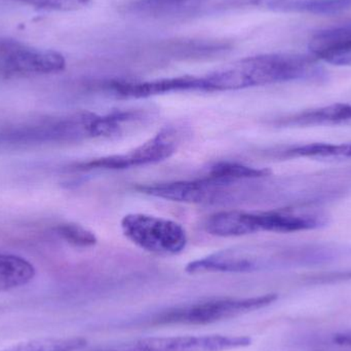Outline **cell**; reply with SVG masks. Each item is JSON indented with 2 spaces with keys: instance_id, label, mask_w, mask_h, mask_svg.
<instances>
[{
  "instance_id": "1",
  "label": "cell",
  "mask_w": 351,
  "mask_h": 351,
  "mask_svg": "<svg viewBox=\"0 0 351 351\" xmlns=\"http://www.w3.org/2000/svg\"><path fill=\"white\" fill-rule=\"evenodd\" d=\"M315 57L290 53L253 56L204 75L208 92L243 90L290 82H313L326 72Z\"/></svg>"
},
{
  "instance_id": "2",
  "label": "cell",
  "mask_w": 351,
  "mask_h": 351,
  "mask_svg": "<svg viewBox=\"0 0 351 351\" xmlns=\"http://www.w3.org/2000/svg\"><path fill=\"white\" fill-rule=\"evenodd\" d=\"M121 226L132 243L156 255H177L187 245L185 229L168 219L136 213L123 217Z\"/></svg>"
},
{
  "instance_id": "3",
  "label": "cell",
  "mask_w": 351,
  "mask_h": 351,
  "mask_svg": "<svg viewBox=\"0 0 351 351\" xmlns=\"http://www.w3.org/2000/svg\"><path fill=\"white\" fill-rule=\"evenodd\" d=\"M179 145V133L174 128H167L156 134L139 147L128 154H114L104 158H94L88 162H78L72 166L77 172L97 170H125L158 164L168 160L175 154Z\"/></svg>"
},
{
  "instance_id": "4",
  "label": "cell",
  "mask_w": 351,
  "mask_h": 351,
  "mask_svg": "<svg viewBox=\"0 0 351 351\" xmlns=\"http://www.w3.org/2000/svg\"><path fill=\"white\" fill-rule=\"evenodd\" d=\"M278 299L276 294L243 299H219L199 303L187 308L172 311L165 315L162 323L206 325L239 317L257 309L263 308Z\"/></svg>"
},
{
  "instance_id": "5",
  "label": "cell",
  "mask_w": 351,
  "mask_h": 351,
  "mask_svg": "<svg viewBox=\"0 0 351 351\" xmlns=\"http://www.w3.org/2000/svg\"><path fill=\"white\" fill-rule=\"evenodd\" d=\"M250 344L245 336H174L145 338L103 351H227Z\"/></svg>"
},
{
  "instance_id": "6",
  "label": "cell",
  "mask_w": 351,
  "mask_h": 351,
  "mask_svg": "<svg viewBox=\"0 0 351 351\" xmlns=\"http://www.w3.org/2000/svg\"><path fill=\"white\" fill-rule=\"evenodd\" d=\"M232 182L223 181L212 177L194 181H178L171 183L138 186L136 189L141 193L172 202L185 204H210L222 199L228 193Z\"/></svg>"
},
{
  "instance_id": "7",
  "label": "cell",
  "mask_w": 351,
  "mask_h": 351,
  "mask_svg": "<svg viewBox=\"0 0 351 351\" xmlns=\"http://www.w3.org/2000/svg\"><path fill=\"white\" fill-rule=\"evenodd\" d=\"M115 96L142 99L181 92H206L204 76H177L148 82H114L110 84Z\"/></svg>"
},
{
  "instance_id": "8",
  "label": "cell",
  "mask_w": 351,
  "mask_h": 351,
  "mask_svg": "<svg viewBox=\"0 0 351 351\" xmlns=\"http://www.w3.org/2000/svg\"><path fill=\"white\" fill-rule=\"evenodd\" d=\"M66 59L59 51L35 47H14L6 56V70L19 74H56L64 71Z\"/></svg>"
},
{
  "instance_id": "9",
  "label": "cell",
  "mask_w": 351,
  "mask_h": 351,
  "mask_svg": "<svg viewBox=\"0 0 351 351\" xmlns=\"http://www.w3.org/2000/svg\"><path fill=\"white\" fill-rule=\"evenodd\" d=\"M276 127L303 128L322 125H350L351 103H337L278 117L271 121Z\"/></svg>"
},
{
  "instance_id": "10",
  "label": "cell",
  "mask_w": 351,
  "mask_h": 351,
  "mask_svg": "<svg viewBox=\"0 0 351 351\" xmlns=\"http://www.w3.org/2000/svg\"><path fill=\"white\" fill-rule=\"evenodd\" d=\"M260 260L247 254L245 250H223L208 257L194 260L186 266L188 274L251 272L260 267Z\"/></svg>"
},
{
  "instance_id": "11",
  "label": "cell",
  "mask_w": 351,
  "mask_h": 351,
  "mask_svg": "<svg viewBox=\"0 0 351 351\" xmlns=\"http://www.w3.org/2000/svg\"><path fill=\"white\" fill-rule=\"evenodd\" d=\"M208 234L221 237H243L259 232L257 212L227 210L212 215L204 223Z\"/></svg>"
},
{
  "instance_id": "12",
  "label": "cell",
  "mask_w": 351,
  "mask_h": 351,
  "mask_svg": "<svg viewBox=\"0 0 351 351\" xmlns=\"http://www.w3.org/2000/svg\"><path fill=\"white\" fill-rule=\"evenodd\" d=\"M274 158L280 160L290 158H311L319 160H351V142L350 143H309L284 146L269 152Z\"/></svg>"
},
{
  "instance_id": "13",
  "label": "cell",
  "mask_w": 351,
  "mask_h": 351,
  "mask_svg": "<svg viewBox=\"0 0 351 351\" xmlns=\"http://www.w3.org/2000/svg\"><path fill=\"white\" fill-rule=\"evenodd\" d=\"M34 276V266L24 258L0 254V293L26 286Z\"/></svg>"
},
{
  "instance_id": "14",
  "label": "cell",
  "mask_w": 351,
  "mask_h": 351,
  "mask_svg": "<svg viewBox=\"0 0 351 351\" xmlns=\"http://www.w3.org/2000/svg\"><path fill=\"white\" fill-rule=\"evenodd\" d=\"M351 8V0H295L280 4L276 12H304L313 14H337Z\"/></svg>"
},
{
  "instance_id": "15",
  "label": "cell",
  "mask_w": 351,
  "mask_h": 351,
  "mask_svg": "<svg viewBox=\"0 0 351 351\" xmlns=\"http://www.w3.org/2000/svg\"><path fill=\"white\" fill-rule=\"evenodd\" d=\"M270 174L271 172L266 169L253 168L237 162H222L214 165L208 176L215 179L235 183L239 180L258 179L267 177Z\"/></svg>"
},
{
  "instance_id": "16",
  "label": "cell",
  "mask_w": 351,
  "mask_h": 351,
  "mask_svg": "<svg viewBox=\"0 0 351 351\" xmlns=\"http://www.w3.org/2000/svg\"><path fill=\"white\" fill-rule=\"evenodd\" d=\"M86 346L82 338H45L23 342L3 351H77Z\"/></svg>"
},
{
  "instance_id": "17",
  "label": "cell",
  "mask_w": 351,
  "mask_h": 351,
  "mask_svg": "<svg viewBox=\"0 0 351 351\" xmlns=\"http://www.w3.org/2000/svg\"><path fill=\"white\" fill-rule=\"evenodd\" d=\"M58 234L70 245L80 247H90L97 243V237L92 231L82 225L67 223L56 228Z\"/></svg>"
},
{
  "instance_id": "18",
  "label": "cell",
  "mask_w": 351,
  "mask_h": 351,
  "mask_svg": "<svg viewBox=\"0 0 351 351\" xmlns=\"http://www.w3.org/2000/svg\"><path fill=\"white\" fill-rule=\"evenodd\" d=\"M25 5L49 12H77L92 5L93 0H14Z\"/></svg>"
},
{
  "instance_id": "19",
  "label": "cell",
  "mask_w": 351,
  "mask_h": 351,
  "mask_svg": "<svg viewBox=\"0 0 351 351\" xmlns=\"http://www.w3.org/2000/svg\"><path fill=\"white\" fill-rule=\"evenodd\" d=\"M291 1H295V0H254V3H255V5L259 6V8H264V10L274 12V10L278 6H280V4Z\"/></svg>"
},
{
  "instance_id": "20",
  "label": "cell",
  "mask_w": 351,
  "mask_h": 351,
  "mask_svg": "<svg viewBox=\"0 0 351 351\" xmlns=\"http://www.w3.org/2000/svg\"><path fill=\"white\" fill-rule=\"evenodd\" d=\"M333 342L335 344H338V346L351 348V331L336 334L333 337Z\"/></svg>"
},
{
  "instance_id": "21",
  "label": "cell",
  "mask_w": 351,
  "mask_h": 351,
  "mask_svg": "<svg viewBox=\"0 0 351 351\" xmlns=\"http://www.w3.org/2000/svg\"><path fill=\"white\" fill-rule=\"evenodd\" d=\"M0 49H1V43H0Z\"/></svg>"
}]
</instances>
